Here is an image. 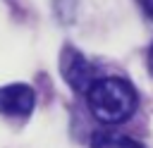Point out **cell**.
<instances>
[{
  "mask_svg": "<svg viewBox=\"0 0 153 148\" xmlns=\"http://www.w3.org/2000/svg\"><path fill=\"white\" fill-rule=\"evenodd\" d=\"M60 72H62V79L69 84L72 91L76 93H88V88L96 84V67L72 45H65L62 48V55H60Z\"/></svg>",
  "mask_w": 153,
  "mask_h": 148,
  "instance_id": "cell-2",
  "label": "cell"
},
{
  "mask_svg": "<svg viewBox=\"0 0 153 148\" xmlns=\"http://www.w3.org/2000/svg\"><path fill=\"white\" fill-rule=\"evenodd\" d=\"M141 7H143V12H146L148 21L153 24V0H141Z\"/></svg>",
  "mask_w": 153,
  "mask_h": 148,
  "instance_id": "cell-5",
  "label": "cell"
},
{
  "mask_svg": "<svg viewBox=\"0 0 153 148\" xmlns=\"http://www.w3.org/2000/svg\"><path fill=\"white\" fill-rule=\"evenodd\" d=\"M36 105V93L26 84H7L0 88V115L2 117H29Z\"/></svg>",
  "mask_w": 153,
  "mask_h": 148,
  "instance_id": "cell-3",
  "label": "cell"
},
{
  "mask_svg": "<svg viewBox=\"0 0 153 148\" xmlns=\"http://www.w3.org/2000/svg\"><path fill=\"white\" fill-rule=\"evenodd\" d=\"M91 146H93V148H146L143 143H139V141H134V138H129V136L110 134V131H98V134H93Z\"/></svg>",
  "mask_w": 153,
  "mask_h": 148,
  "instance_id": "cell-4",
  "label": "cell"
},
{
  "mask_svg": "<svg viewBox=\"0 0 153 148\" xmlns=\"http://www.w3.org/2000/svg\"><path fill=\"white\" fill-rule=\"evenodd\" d=\"M88 110L103 124H122L136 110V91L122 76H103L86 93Z\"/></svg>",
  "mask_w": 153,
  "mask_h": 148,
  "instance_id": "cell-1",
  "label": "cell"
},
{
  "mask_svg": "<svg viewBox=\"0 0 153 148\" xmlns=\"http://www.w3.org/2000/svg\"><path fill=\"white\" fill-rule=\"evenodd\" d=\"M148 69H151V74H153V45H151V50H148Z\"/></svg>",
  "mask_w": 153,
  "mask_h": 148,
  "instance_id": "cell-6",
  "label": "cell"
}]
</instances>
